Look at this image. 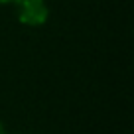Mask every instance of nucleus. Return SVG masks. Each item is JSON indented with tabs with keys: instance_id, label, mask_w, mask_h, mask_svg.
Masks as SVG:
<instances>
[{
	"instance_id": "1",
	"label": "nucleus",
	"mask_w": 134,
	"mask_h": 134,
	"mask_svg": "<svg viewBox=\"0 0 134 134\" xmlns=\"http://www.w3.org/2000/svg\"><path fill=\"white\" fill-rule=\"evenodd\" d=\"M16 18L22 26L40 28L49 20V6L46 0H16Z\"/></svg>"
},
{
	"instance_id": "2",
	"label": "nucleus",
	"mask_w": 134,
	"mask_h": 134,
	"mask_svg": "<svg viewBox=\"0 0 134 134\" xmlns=\"http://www.w3.org/2000/svg\"><path fill=\"white\" fill-rule=\"evenodd\" d=\"M0 134H6V128H4V122L0 120Z\"/></svg>"
},
{
	"instance_id": "3",
	"label": "nucleus",
	"mask_w": 134,
	"mask_h": 134,
	"mask_svg": "<svg viewBox=\"0 0 134 134\" xmlns=\"http://www.w3.org/2000/svg\"><path fill=\"white\" fill-rule=\"evenodd\" d=\"M16 0H0V4H14Z\"/></svg>"
}]
</instances>
